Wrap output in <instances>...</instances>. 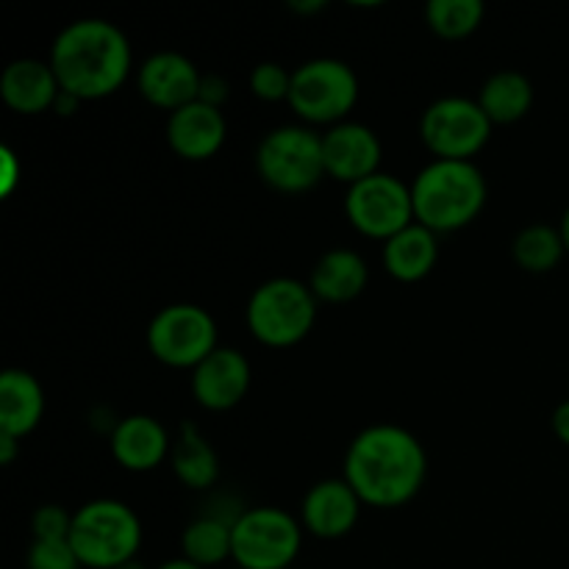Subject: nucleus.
Masks as SVG:
<instances>
[{
  "label": "nucleus",
  "instance_id": "473e14b6",
  "mask_svg": "<svg viewBox=\"0 0 569 569\" xmlns=\"http://www.w3.org/2000/svg\"><path fill=\"white\" fill-rule=\"evenodd\" d=\"M17 448H20V439H11V437H3V433H0V465L9 467L11 461H14Z\"/></svg>",
  "mask_w": 569,
  "mask_h": 569
},
{
  "label": "nucleus",
  "instance_id": "7ed1b4c3",
  "mask_svg": "<svg viewBox=\"0 0 569 569\" xmlns=\"http://www.w3.org/2000/svg\"><path fill=\"white\" fill-rule=\"evenodd\" d=\"M487 198V178L476 161L433 159L411 181L415 220L437 237L456 233L476 222Z\"/></svg>",
  "mask_w": 569,
  "mask_h": 569
},
{
  "label": "nucleus",
  "instance_id": "a878e982",
  "mask_svg": "<svg viewBox=\"0 0 569 569\" xmlns=\"http://www.w3.org/2000/svg\"><path fill=\"white\" fill-rule=\"evenodd\" d=\"M483 3L481 0H431L426 6V22L439 39L459 42L472 37L481 28Z\"/></svg>",
  "mask_w": 569,
  "mask_h": 569
},
{
  "label": "nucleus",
  "instance_id": "9d476101",
  "mask_svg": "<svg viewBox=\"0 0 569 569\" xmlns=\"http://www.w3.org/2000/svg\"><path fill=\"white\" fill-rule=\"evenodd\" d=\"M492 128L478 100L450 94L422 111L420 139L433 159L472 161L492 139Z\"/></svg>",
  "mask_w": 569,
  "mask_h": 569
},
{
  "label": "nucleus",
  "instance_id": "aec40b11",
  "mask_svg": "<svg viewBox=\"0 0 569 569\" xmlns=\"http://www.w3.org/2000/svg\"><path fill=\"white\" fill-rule=\"evenodd\" d=\"M44 415L42 383L26 370H3L0 376V433L11 439H26L37 431Z\"/></svg>",
  "mask_w": 569,
  "mask_h": 569
},
{
  "label": "nucleus",
  "instance_id": "2eb2a0df",
  "mask_svg": "<svg viewBox=\"0 0 569 569\" xmlns=\"http://www.w3.org/2000/svg\"><path fill=\"white\" fill-rule=\"evenodd\" d=\"M365 503L345 478H326L306 492L300 526L317 539H342L359 522Z\"/></svg>",
  "mask_w": 569,
  "mask_h": 569
},
{
  "label": "nucleus",
  "instance_id": "bb28decb",
  "mask_svg": "<svg viewBox=\"0 0 569 569\" xmlns=\"http://www.w3.org/2000/svg\"><path fill=\"white\" fill-rule=\"evenodd\" d=\"M289 89H292V72L278 61H261L250 72V92L264 103L289 100Z\"/></svg>",
  "mask_w": 569,
  "mask_h": 569
},
{
  "label": "nucleus",
  "instance_id": "2f4dec72",
  "mask_svg": "<svg viewBox=\"0 0 569 569\" xmlns=\"http://www.w3.org/2000/svg\"><path fill=\"white\" fill-rule=\"evenodd\" d=\"M81 103H83L81 98H76V94H70V92H64V89H61L59 98H56V103H53V111L59 117H72Z\"/></svg>",
  "mask_w": 569,
  "mask_h": 569
},
{
  "label": "nucleus",
  "instance_id": "6ab92c4d",
  "mask_svg": "<svg viewBox=\"0 0 569 569\" xmlns=\"http://www.w3.org/2000/svg\"><path fill=\"white\" fill-rule=\"evenodd\" d=\"M367 281H370L367 261L356 250L333 248L311 267L309 289L320 303L342 306L359 298L367 289Z\"/></svg>",
  "mask_w": 569,
  "mask_h": 569
},
{
  "label": "nucleus",
  "instance_id": "412c9836",
  "mask_svg": "<svg viewBox=\"0 0 569 569\" xmlns=\"http://www.w3.org/2000/svg\"><path fill=\"white\" fill-rule=\"evenodd\" d=\"M439 261L437 233L415 222L383 242V270L400 283H417L433 272Z\"/></svg>",
  "mask_w": 569,
  "mask_h": 569
},
{
  "label": "nucleus",
  "instance_id": "1a4fd4ad",
  "mask_svg": "<svg viewBox=\"0 0 569 569\" xmlns=\"http://www.w3.org/2000/svg\"><path fill=\"white\" fill-rule=\"evenodd\" d=\"M144 342L150 356L172 370H194L220 348L214 317L198 303H172L156 311Z\"/></svg>",
  "mask_w": 569,
  "mask_h": 569
},
{
  "label": "nucleus",
  "instance_id": "c9c22d12",
  "mask_svg": "<svg viewBox=\"0 0 569 569\" xmlns=\"http://www.w3.org/2000/svg\"><path fill=\"white\" fill-rule=\"evenodd\" d=\"M559 231H561V239H565V248H567V253H569V209L565 211V217H561Z\"/></svg>",
  "mask_w": 569,
  "mask_h": 569
},
{
  "label": "nucleus",
  "instance_id": "9b49d317",
  "mask_svg": "<svg viewBox=\"0 0 569 569\" xmlns=\"http://www.w3.org/2000/svg\"><path fill=\"white\" fill-rule=\"evenodd\" d=\"M345 217L361 237L389 242L417 222L411 183H403L389 172H376V176L348 187Z\"/></svg>",
  "mask_w": 569,
  "mask_h": 569
},
{
  "label": "nucleus",
  "instance_id": "20e7f679",
  "mask_svg": "<svg viewBox=\"0 0 569 569\" xmlns=\"http://www.w3.org/2000/svg\"><path fill=\"white\" fill-rule=\"evenodd\" d=\"M70 545L81 567L114 569L137 559L142 548V520L122 500H89L72 511Z\"/></svg>",
  "mask_w": 569,
  "mask_h": 569
},
{
  "label": "nucleus",
  "instance_id": "4be33fe9",
  "mask_svg": "<svg viewBox=\"0 0 569 569\" xmlns=\"http://www.w3.org/2000/svg\"><path fill=\"white\" fill-rule=\"evenodd\" d=\"M170 467L176 472L178 481L187 489H209L214 487L220 478V459L217 450L211 448L209 439L194 428V422H181L178 437L172 439L170 450Z\"/></svg>",
  "mask_w": 569,
  "mask_h": 569
},
{
  "label": "nucleus",
  "instance_id": "6e6552de",
  "mask_svg": "<svg viewBox=\"0 0 569 569\" xmlns=\"http://www.w3.org/2000/svg\"><path fill=\"white\" fill-rule=\"evenodd\" d=\"M303 526L289 511L256 506L233 517L231 559L242 569H287L298 559Z\"/></svg>",
  "mask_w": 569,
  "mask_h": 569
},
{
  "label": "nucleus",
  "instance_id": "a211bd4d",
  "mask_svg": "<svg viewBox=\"0 0 569 569\" xmlns=\"http://www.w3.org/2000/svg\"><path fill=\"white\" fill-rule=\"evenodd\" d=\"M61 83L56 78L50 61L42 59H17L0 76V98L17 114H42L53 111Z\"/></svg>",
  "mask_w": 569,
  "mask_h": 569
},
{
  "label": "nucleus",
  "instance_id": "b1692460",
  "mask_svg": "<svg viewBox=\"0 0 569 569\" xmlns=\"http://www.w3.org/2000/svg\"><path fill=\"white\" fill-rule=\"evenodd\" d=\"M231 526L233 522L214 515H203L189 522L181 533L183 559L203 569L231 559Z\"/></svg>",
  "mask_w": 569,
  "mask_h": 569
},
{
  "label": "nucleus",
  "instance_id": "e433bc0d",
  "mask_svg": "<svg viewBox=\"0 0 569 569\" xmlns=\"http://www.w3.org/2000/svg\"><path fill=\"white\" fill-rule=\"evenodd\" d=\"M114 569H148V567H144L142 561L133 559V561H126V565H120V567H114Z\"/></svg>",
  "mask_w": 569,
  "mask_h": 569
},
{
  "label": "nucleus",
  "instance_id": "ddd939ff",
  "mask_svg": "<svg viewBox=\"0 0 569 569\" xmlns=\"http://www.w3.org/2000/svg\"><path fill=\"white\" fill-rule=\"evenodd\" d=\"M322 156L328 176L353 187L381 172L383 144L370 126L348 120L322 133Z\"/></svg>",
  "mask_w": 569,
  "mask_h": 569
},
{
  "label": "nucleus",
  "instance_id": "f8f14e48",
  "mask_svg": "<svg viewBox=\"0 0 569 569\" xmlns=\"http://www.w3.org/2000/svg\"><path fill=\"white\" fill-rule=\"evenodd\" d=\"M200 81H203V72L198 70V64L176 50L148 56L137 70L139 94L150 106L170 111V114L198 100Z\"/></svg>",
  "mask_w": 569,
  "mask_h": 569
},
{
  "label": "nucleus",
  "instance_id": "0eeeda50",
  "mask_svg": "<svg viewBox=\"0 0 569 569\" xmlns=\"http://www.w3.org/2000/svg\"><path fill=\"white\" fill-rule=\"evenodd\" d=\"M256 172L281 194L309 192L328 176L322 137L309 126L272 128L256 148Z\"/></svg>",
  "mask_w": 569,
  "mask_h": 569
},
{
  "label": "nucleus",
  "instance_id": "393cba45",
  "mask_svg": "<svg viewBox=\"0 0 569 569\" xmlns=\"http://www.w3.org/2000/svg\"><path fill=\"white\" fill-rule=\"evenodd\" d=\"M565 253L567 248L565 239H561V231L548 226V222L526 226L515 237V244H511V256H515L517 267L526 272H533V276L556 270L561 264V259H565Z\"/></svg>",
  "mask_w": 569,
  "mask_h": 569
},
{
  "label": "nucleus",
  "instance_id": "5701e85b",
  "mask_svg": "<svg viewBox=\"0 0 569 569\" xmlns=\"http://www.w3.org/2000/svg\"><path fill=\"white\" fill-rule=\"evenodd\" d=\"M476 100L492 126H515L531 111L533 83L522 72L500 70L483 81Z\"/></svg>",
  "mask_w": 569,
  "mask_h": 569
},
{
  "label": "nucleus",
  "instance_id": "f03ea898",
  "mask_svg": "<svg viewBox=\"0 0 569 569\" xmlns=\"http://www.w3.org/2000/svg\"><path fill=\"white\" fill-rule=\"evenodd\" d=\"M50 67L61 89L76 98L103 100L131 76V42L109 20L87 17L61 28L50 48Z\"/></svg>",
  "mask_w": 569,
  "mask_h": 569
},
{
  "label": "nucleus",
  "instance_id": "39448f33",
  "mask_svg": "<svg viewBox=\"0 0 569 569\" xmlns=\"http://www.w3.org/2000/svg\"><path fill=\"white\" fill-rule=\"evenodd\" d=\"M315 292L298 278H270L259 283L248 300L250 333L264 348H295L311 333L317 322Z\"/></svg>",
  "mask_w": 569,
  "mask_h": 569
},
{
  "label": "nucleus",
  "instance_id": "4468645a",
  "mask_svg": "<svg viewBox=\"0 0 569 569\" xmlns=\"http://www.w3.org/2000/svg\"><path fill=\"white\" fill-rule=\"evenodd\" d=\"M253 370L237 348H217L200 367H194L189 387L206 411H231L248 398Z\"/></svg>",
  "mask_w": 569,
  "mask_h": 569
},
{
  "label": "nucleus",
  "instance_id": "dca6fc26",
  "mask_svg": "<svg viewBox=\"0 0 569 569\" xmlns=\"http://www.w3.org/2000/svg\"><path fill=\"white\" fill-rule=\"evenodd\" d=\"M164 133L172 153L187 161H206L220 153V148L226 144L228 122L222 109L194 100L167 117Z\"/></svg>",
  "mask_w": 569,
  "mask_h": 569
},
{
  "label": "nucleus",
  "instance_id": "f704fd0d",
  "mask_svg": "<svg viewBox=\"0 0 569 569\" xmlns=\"http://www.w3.org/2000/svg\"><path fill=\"white\" fill-rule=\"evenodd\" d=\"M159 569H203V567H198V565H192V561L189 559H172V561H164V565H161Z\"/></svg>",
  "mask_w": 569,
  "mask_h": 569
},
{
  "label": "nucleus",
  "instance_id": "423d86ee",
  "mask_svg": "<svg viewBox=\"0 0 569 569\" xmlns=\"http://www.w3.org/2000/svg\"><path fill=\"white\" fill-rule=\"evenodd\" d=\"M289 106L303 126H339L359 103V78L345 61L320 56L292 70Z\"/></svg>",
  "mask_w": 569,
  "mask_h": 569
},
{
  "label": "nucleus",
  "instance_id": "7c9ffc66",
  "mask_svg": "<svg viewBox=\"0 0 569 569\" xmlns=\"http://www.w3.org/2000/svg\"><path fill=\"white\" fill-rule=\"evenodd\" d=\"M550 426H553V433L559 437V442H565L569 448V400H565L561 406H556Z\"/></svg>",
  "mask_w": 569,
  "mask_h": 569
},
{
  "label": "nucleus",
  "instance_id": "c756f323",
  "mask_svg": "<svg viewBox=\"0 0 569 569\" xmlns=\"http://www.w3.org/2000/svg\"><path fill=\"white\" fill-rule=\"evenodd\" d=\"M228 94H231V89H228V81L222 76H203V81H200V92H198V100L206 106H214V109H222L228 100Z\"/></svg>",
  "mask_w": 569,
  "mask_h": 569
},
{
  "label": "nucleus",
  "instance_id": "f3484780",
  "mask_svg": "<svg viewBox=\"0 0 569 569\" xmlns=\"http://www.w3.org/2000/svg\"><path fill=\"white\" fill-rule=\"evenodd\" d=\"M111 456L128 472H150L170 461L172 437L161 420L150 415H131L114 422L109 433Z\"/></svg>",
  "mask_w": 569,
  "mask_h": 569
},
{
  "label": "nucleus",
  "instance_id": "c85d7f7f",
  "mask_svg": "<svg viewBox=\"0 0 569 569\" xmlns=\"http://www.w3.org/2000/svg\"><path fill=\"white\" fill-rule=\"evenodd\" d=\"M28 569H81V561H78L70 539H61V542L33 539L31 550H28Z\"/></svg>",
  "mask_w": 569,
  "mask_h": 569
},
{
  "label": "nucleus",
  "instance_id": "f257e3e1",
  "mask_svg": "<svg viewBox=\"0 0 569 569\" xmlns=\"http://www.w3.org/2000/svg\"><path fill=\"white\" fill-rule=\"evenodd\" d=\"M428 453L420 439L392 422H378L353 437L345 453V481L372 509H400L426 487Z\"/></svg>",
  "mask_w": 569,
  "mask_h": 569
},
{
  "label": "nucleus",
  "instance_id": "72a5a7b5",
  "mask_svg": "<svg viewBox=\"0 0 569 569\" xmlns=\"http://www.w3.org/2000/svg\"><path fill=\"white\" fill-rule=\"evenodd\" d=\"M289 9H292V11H306V14H315V11L326 9V3H322V0H315V3H298V0H295V3H289Z\"/></svg>",
  "mask_w": 569,
  "mask_h": 569
},
{
  "label": "nucleus",
  "instance_id": "cd10ccee",
  "mask_svg": "<svg viewBox=\"0 0 569 569\" xmlns=\"http://www.w3.org/2000/svg\"><path fill=\"white\" fill-rule=\"evenodd\" d=\"M70 528L72 515L64 506L44 503L31 517V531L37 542H61V539H70Z\"/></svg>",
  "mask_w": 569,
  "mask_h": 569
}]
</instances>
